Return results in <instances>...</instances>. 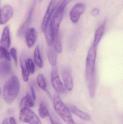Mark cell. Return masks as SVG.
<instances>
[{
    "label": "cell",
    "instance_id": "cell-27",
    "mask_svg": "<svg viewBox=\"0 0 123 124\" xmlns=\"http://www.w3.org/2000/svg\"><path fill=\"white\" fill-rule=\"evenodd\" d=\"M10 53L11 55L12 56L14 60V62L16 65L17 64V54L16 50V49L14 48H12L10 49Z\"/></svg>",
    "mask_w": 123,
    "mask_h": 124
},
{
    "label": "cell",
    "instance_id": "cell-26",
    "mask_svg": "<svg viewBox=\"0 0 123 124\" xmlns=\"http://www.w3.org/2000/svg\"><path fill=\"white\" fill-rule=\"evenodd\" d=\"M27 66L29 71L32 74H33L35 72V67L34 63L31 59H29L27 60Z\"/></svg>",
    "mask_w": 123,
    "mask_h": 124
},
{
    "label": "cell",
    "instance_id": "cell-6",
    "mask_svg": "<svg viewBox=\"0 0 123 124\" xmlns=\"http://www.w3.org/2000/svg\"><path fill=\"white\" fill-rule=\"evenodd\" d=\"M85 9L86 6L84 3H79L75 4L72 7L69 13V17L71 21L73 23H77Z\"/></svg>",
    "mask_w": 123,
    "mask_h": 124
},
{
    "label": "cell",
    "instance_id": "cell-18",
    "mask_svg": "<svg viewBox=\"0 0 123 124\" xmlns=\"http://www.w3.org/2000/svg\"><path fill=\"white\" fill-rule=\"evenodd\" d=\"M32 96L29 93L26 94V95L21 100L20 107L21 108H32L34 106V102Z\"/></svg>",
    "mask_w": 123,
    "mask_h": 124
},
{
    "label": "cell",
    "instance_id": "cell-21",
    "mask_svg": "<svg viewBox=\"0 0 123 124\" xmlns=\"http://www.w3.org/2000/svg\"><path fill=\"white\" fill-rule=\"evenodd\" d=\"M34 58L35 63L40 68H42L43 63L40 55V47L39 45L36 46L34 54Z\"/></svg>",
    "mask_w": 123,
    "mask_h": 124
},
{
    "label": "cell",
    "instance_id": "cell-16",
    "mask_svg": "<svg viewBox=\"0 0 123 124\" xmlns=\"http://www.w3.org/2000/svg\"><path fill=\"white\" fill-rule=\"evenodd\" d=\"M106 24V21L105 20H104L96 31L95 35L94 43L92 44L94 46L97 47L100 42L104 33Z\"/></svg>",
    "mask_w": 123,
    "mask_h": 124
},
{
    "label": "cell",
    "instance_id": "cell-12",
    "mask_svg": "<svg viewBox=\"0 0 123 124\" xmlns=\"http://www.w3.org/2000/svg\"><path fill=\"white\" fill-rule=\"evenodd\" d=\"M25 33L27 45L29 48H32L34 46L36 40V30L34 28H28Z\"/></svg>",
    "mask_w": 123,
    "mask_h": 124
},
{
    "label": "cell",
    "instance_id": "cell-32",
    "mask_svg": "<svg viewBox=\"0 0 123 124\" xmlns=\"http://www.w3.org/2000/svg\"><path fill=\"white\" fill-rule=\"evenodd\" d=\"M2 124H9L8 122V119L7 118H5L4 119L3 122H2Z\"/></svg>",
    "mask_w": 123,
    "mask_h": 124
},
{
    "label": "cell",
    "instance_id": "cell-22",
    "mask_svg": "<svg viewBox=\"0 0 123 124\" xmlns=\"http://www.w3.org/2000/svg\"><path fill=\"white\" fill-rule=\"evenodd\" d=\"M53 45L54 49L57 54H61L62 52V46L61 39L59 34L54 37Z\"/></svg>",
    "mask_w": 123,
    "mask_h": 124
},
{
    "label": "cell",
    "instance_id": "cell-11",
    "mask_svg": "<svg viewBox=\"0 0 123 124\" xmlns=\"http://www.w3.org/2000/svg\"><path fill=\"white\" fill-rule=\"evenodd\" d=\"M20 62L23 80L25 82H27L29 80V71L27 66L26 55L24 52H22L21 54Z\"/></svg>",
    "mask_w": 123,
    "mask_h": 124
},
{
    "label": "cell",
    "instance_id": "cell-17",
    "mask_svg": "<svg viewBox=\"0 0 123 124\" xmlns=\"http://www.w3.org/2000/svg\"><path fill=\"white\" fill-rule=\"evenodd\" d=\"M69 109L70 112L73 114L85 121H89L91 119L90 116L88 114L85 113L73 105H69Z\"/></svg>",
    "mask_w": 123,
    "mask_h": 124
},
{
    "label": "cell",
    "instance_id": "cell-34",
    "mask_svg": "<svg viewBox=\"0 0 123 124\" xmlns=\"http://www.w3.org/2000/svg\"></svg>",
    "mask_w": 123,
    "mask_h": 124
},
{
    "label": "cell",
    "instance_id": "cell-3",
    "mask_svg": "<svg viewBox=\"0 0 123 124\" xmlns=\"http://www.w3.org/2000/svg\"><path fill=\"white\" fill-rule=\"evenodd\" d=\"M53 106L58 115L67 124H76L68 108L62 101L58 93L53 97Z\"/></svg>",
    "mask_w": 123,
    "mask_h": 124
},
{
    "label": "cell",
    "instance_id": "cell-35",
    "mask_svg": "<svg viewBox=\"0 0 123 124\" xmlns=\"http://www.w3.org/2000/svg\"></svg>",
    "mask_w": 123,
    "mask_h": 124
},
{
    "label": "cell",
    "instance_id": "cell-29",
    "mask_svg": "<svg viewBox=\"0 0 123 124\" xmlns=\"http://www.w3.org/2000/svg\"><path fill=\"white\" fill-rule=\"evenodd\" d=\"M49 116L52 124H61L56 117L50 115H49Z\"/></svg>",
    "mask_w": 123,
    "mask_h": 124
},
{
    "label": "cell",
    "instance_id": "cell-5",
    "mask_svg": "<svg viewBox=\"0 0 123 124\" xmlns=\"http://www.w3.org/2000/svg\"><path fill=\"white\" fill-rule=\"evenodd\" d=\"M51 82L52 86L58 94H65L67 90L60 79L58 69L56 66L53 67L51 73Z\"/></svg>",
    "mask_w": 123,
    "mask_h": 124
},
{
    "label": "cell",
    "instance_id": "cell-28",
    "mask_svg": "<svg viewBox=\"0 0 123 124\" xmlns=\"http://www.w3.org/2000/svg\"><path fill=\"white\" fill-rule=\"evenodd\" d=\"M30 87L31 90V94H32V97L34 101L36 100V95H35V91L34 88V85L32 83H31L30 84Z\"/></svg>",
    "mask_w": 123,
    "mask_h": 124
},
{
    "label": "cell",
    "instance_id": "cell-19",
    "mask_svg": "<svg viewBox=\"0 0 123 124\" xmlns=\"http://www.w3.org/2000/svg\"><path fill=\"white\" fill-rule=\"evenodd\" d=\"M12 66L11 63L8 61L0 62V75L2 76H6L8 75L11 71Z\"/></svg>",
    "mask_w": 123,
    "mask_h": 124
},
{
    "label": "cell",
    "instance_id": "cell-1",
    "mask_svg": "<svg viewBox=\"0 0 123 124\" xmlns=\"http://www.w3.org/2000/svg\"><path fill=\"white\" fill-rule=\"evenodd\" d=\"M97 47L92 45L89 49L86 60V75L88 83L89 92L91 98L94 97L96 91L95 66Z\"/></svg>",
    "mask_w": 123,
    "mask_h": 124
},
{
    "label": "cell",
    "instance_id": "cell-2",
    "mask_svg": "<svg viewBox=\"0 0 123 124\" xmlns=\"http://www.w3.org/2000/svg\"><path fill=\"white\" fill-rule=\"evenodd\" d=\"M20 89V83L16 76H13L5 82L3 89V97L8 104L12 103L16 98Z\"/></svg>",
    "mask_w": 123,
    "mask_h": 124
},
{
    "label": "cell",
    "instance_id": "cell-4",
    "mask_svg": "<svg viewBox=\"0 0 123 124\" xmlns=\"http://www.w3.org/2000/svg\"><path fill=\"white\" fill-rule=\"evenodd\" d=\"M20 122L30 124H43L36 114L28 108H21L19 114Z\"/></svg>",
    "mask_w": 123,
    "mask_h": 124
},
{
    "label": "cell",
    "instance_id": "cell-30",
    "mask_svg": "<svg viewBox=\"0 0 123 124\" xmlns=\"http://www.w3.org/2000/svg\"><path fill=\"white\" fill-rule=\"evenodd\" d=\"M100 13V11L99 9L97 8H94V9H92V11H91L92 15L94 16H97Z\"/></svg>",
    "mask_w": 123,
    "mask_h": 124
},
{
    "label": "cell",
    "instance_id": "cell-7",
    "mask_svg": "<svg viewBox=\"0 0 123 124\" xmlns=\"http://www.w3.org/2000/svg\"><path fill=\"white\" fill-rule=\"evenodd\" d=\"M57 6V0H51L43 20L41 28L44 32Z\"/></svg>",
    "mask_w": 123,
    "mask_h": 124
},
{
    "label": "cell",
    "instance_id": "cell-20",
    "mask_svg": "<svg viewBox=\"0 0 123 124\" xmlns=\"http://www.w3.org/2000/svg\"><path fill=\"white\" fill-rule=\"evenodd\" d=\"M57 53L54 48H50L48 51V57L50 64L53 67L56 66L57 62Z\"/></svg>",
    "mask_w": 123,
    "mask_h": 124
},
{
    "label": "cell",
    "instance_id": "cell-25",
    "mask_svg": "<svg viewBox=\"0 0 123 124\" xmlns=\"http://www.w3.org/2000/svg\"><path fill=\"white\" fill-rule=\"evenodd\" d=\"M0 59H5L8 62L11 60L10 55L7 49L0 46Z\"/></svg>",
    "mask_w": 123,
    "mask_h": 124
},
{
    "label": "cell",
    "instance_id": "cell-31",
    "mask_svg": "<svg viewBox=\"0 0 123 124\" xmlns=\"http://www.w3.org/2000/svg\"><path fill=\"white\" fill-rule=\"evenodd\" d=\"M9 123L10 124H17L15 119L12 117H11L9 119Z\"/></svg>",
    "mask_w": 123,
    "mask_h": 124
},
{
    "label": "cell",
    "instance_id": "cell-23",
    "mask_svg": "<svg viewBox=\"0 0 123 124\" xmlns=\"http://www.w3.org/2000/svg\"><path fill=\"white\" fill-rule=\"evenodd\" d=\"M38 85L43 90L47 91V84L45 77L42 74H39L37 78Z\"/></svg>",
    "mask_w": 123,
    "mask_h": 124
},
{
    "label": "cell",
    "instance_id": "cell-8",
    "mask_svg": "<svg viewBox=\"0 0 123 124\" xmlns=\"http://www.w3.org/2000/svg\"><path fill=\"white\" fill-rule=\"evenodd\" d=\"M64 12L56 10L53 16L50 20L54 30L55 36L59 34V28L63 17Z\"/></svg>",
    "mask_w": 123,
    "mask_h": 124
},
{
    "label": "cell",
    "instance_id": "cell-15",
    "mask_svg": "<svg viewBox=\"0 0 123 124\" xmlns=\"http://www.w3.org/2000/svg\"><path fill=\"white\" fill-rule=\"evenodd\" d=\"M1 46L8 49L9 48L11 45L10 32L8 26H6L4 28L0 41Z\"/></svg>",
    "mask_w": 123,
    "mask_h": 124
},
{
    "label": "cell",
    "instance_id": "cell-14",
    "mask_svg": "<svg viewBox=\"0 0 123 124\" xmlns=\"http://www.w3.org/2000/svg\"><path fill=\"white\" fill-rule=\"evenodd\" d=\"M44 32L48 46H51L53 45L55 34L52 25L50 21Z\"/></svg>",
    "mask_w": 123,
    "mask_h": 124
},
{
    "label": "cell",
    "instance_id": "cell-9",
    "mask_svg": "<svg viewBox=\"0 0 123 124\" xmlns=\"http://www.w3.org/2000/svg\"><path fill=\"white\" fill-rule=\"evenodd\" d=\"M13 11L10 5H6L1 9L0 12V24H6L13 16Z\"/></svg>",
    "mask_w": 123,
    "mask_h": 124
},
{
    "label": "cell",
    "instance_id": "cell-33",
    "mask_svg": "<svg viewBox=\"0 0 123 124\" xmlns=\"http://www.w3.org/2000/svg\"><path fill=\"white\" fill-rule=\"evenodd\" d=\"M0 93H1L0 90Z\"/></svg>",
    "mask_w": 123,
    "mask_h": 124
},
{
    "label": "cell",
    "instance_id": "cell-10",
    "mask_svg": "<svg viewBox=\"0 0 123 124\" xmlns=\"http://www.w3.org/2000/svg\"><path fill=\"white\" fill-rule=\"evenodd\" d=\"M63 78L64 84V85L66 90L71 91L73 88V82L71 70L68 68H65L64 70Z\"/></svg>",
    "mask_w": 123,
    "mask_h": 124
},
{
    "label": "cell",
    "instance_id": "cell-13",
    "mask_svg": "<svg viewBox=\"0 0 123 124\" xmlns=\"http://www.w3.org/2000/svg\"><path fill=\"white\" fill-rule=\"evenodd\" d=\"M33 11L34 7H32L30 9L27 14V18H26L24 22L21 25V27L18 30L17 35L19 36H21L24 33H25L26 31L28 29V27L30 24L32 18Z\"/></svg>",
    "mask_w": 123,
    "mask_h": 124
},
{
    "label": "cell",
    "instance_id": "cell-24",
    "mask_svg": "<svg viewBox=\"0 0 123 124\" xmlns=\"http://www.w3.org/2000/svg\"><path fill=\"white\" fill-rule=\"evenodd\" d=\"M39 113L40 116L42 118H46L47 116H49L50 115L45 104L43 103H42L40 105Z\"/></svg>",
    "mask_w": 123,
    "mask_h": 124
}]
</instances>
